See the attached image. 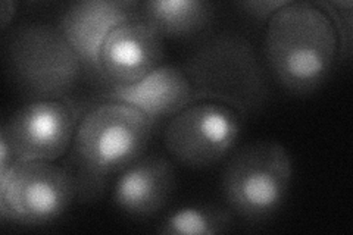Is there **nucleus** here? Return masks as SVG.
Listing matches in <instances>:
<instances>
[{"label":"nucleus","mask_w":353,"mask_h":235,"mask_svg":"<svg viewBox=\"0 0 353 235\" xmlns=\"http://www.w3.org/2000/svg\"><path fill=\"white\" fill-rule=\"evenodd\" d=\"M289 0H248L239 3L246 12L256 19H270L280 8H283Z\"/></svg>","instance_id":"nucleus-17"},{"label":"nucleus","mask_w":353,"mask_h":235,"mask_svg":"<svg viewBox=\"0 0 353 235\" xmlns=\"http://www.w3.org/2000/svg\"><path fill=\"white\" fill-rule=\"evenodd\" d=\"M197 102H215L249 114L270 96L268 75L253 44L241 34L223 31L203 39L183 66Z\"/></svg>","instance_id":"nucleus-2"},{"label":"nucleus","mask_w":353,"mask_h":235,"mask_svg":"<svg viewBox=\"0 0 353 235\" xmlns=\"http://www.w3.org/2000/svg\"><path fill=\"white\" fill-rule=\"evenodd\" d=\"M140 5L136 0H81L63 10L58 28L85 71L99 76V54L109 32L140 18Z\"/></svg>","instance_id":"nucleus-10"},{"label":"nucleus","mask_w":353,"mask_h":235,"mask_svg":"<svg viewBox=\"0 0 353 235\" xmlns=\"http://www.w3.org/2000/svg\"><path fill=\"white\" fill-rule=\"evenodd\" d=\"M63 167L71 178L75 200L81 201V203H90V201H96L103 196L109 178L90 171L88 167L71 159L70 156L65 161Z\"/></svg>","instance_id":"nucleus-15"},{"label":"nucleus","mask_w":353,"mask_h":235,"mask_svg":"<svg viewBox=\"0 0 353 235\" xmlns=\"http://www.w3.org/2000/svg\"><path fill=\"white\" fill-rule=\"evenodd\" d=\"M17 6L18 3L17 2H10V0H3L2 3H0V27H2V30H5L9 22L14 19L15 14H17Z\"/></svg>","instance_id":"nucleus-19"},{"label":"nucleus","mask_w":353,"mask_h":235,"mask_svg":"<svg viewBox=\"0 0 353 235\" xmlns=\"http://www.w3.org/2000/svg\"><path fill=\"white\" fill-rule=\"evenodd\" d=\"M175 187L174 165L163 156H141L118 174L112 203L125 215L146 219L158 215Z\"/></svg>","instance_id":"nucleus-12"},{"label":"nucleus","mask_w":353,"mask_h":235,"mask_svg":"<svg viewBox=\"0 0 353 235\" xmlns=\"http://www.w3.org/2000/svg\"><path fill=\"white\" fill-rule=\"evenodd\" d=\"M162 59V37L140 15L109 32L99 54V78L109 85L134 84Z\"/></svg>","instance_id":"nucleus-9"},{"label":"nucleus","mask_w":353,"mask_h":235,"mask_svg":"<svg viewBox=\"0 0 353 235\" xmlns=\"http://www.w3.org/2000/svg\"><path fill=\"white\" fill-rule=\"evenodd\" d=\"M81 108L71 99L31 100L0 128L17 162H54L71 147Z\"/></svg>","instance_id":"nucleus-8"},{"label":"nucleus","mask_w":353,"mask_h":235,"mask_svg":"<svg viewBox=\"0 0 353 235\" xmlns=\"http://www.w3.org/2000/svg\"><path fill=\"white\" fill-rule=\"evenodd\" d=\"M153 127L136 108L102 102L83 114L70 158L105 178L118 175L145 156Z\"/></svg>","instance_id":"nucleus-5"},{"label":"nucleus","mask_w":353,"mask_h":235,"mask_svg":"<svg viewBox=\"0 0 353 235\" xmlns=\"http://www.w3.org/2000/svg\"><path fill=\"white\" fill-rule=\"evenodd\" d=\"M339 54L333 21L311 2H287L267 24L263 56L287 92L309 94L324 84Z\"/></svg>","instance_id":"nucleus-1"},{"label":"nucleus","mask_w":353,"mask_h":235,"mask_svg":"<svg viewBox=\"0 0 353 235\" xmlns=\"http://www.w3.org/2000/svg\"><path fill=\"white\" fill-rule=\"evenodd\" d=\"M292 180L289 150L275 141H256L231 154L221 174V192L234 215L261 222L284 205Z\"/></svg>","instance_id":"nucleus-4"},{"label":"nucleus","mask_w":353,"mask_h":235,"mask_svg":"<svg viewBox=\"0 0 353 235\" xmlns=\"http://www.w3.org/2000/svg\"><path fill=\"white\" fill-rule=\"evenodd\" d=\"M234 214L228 207L193 205L175 209L157 228L162 235H218L230 231Z\"/></svg>","instance_id":"nucleus-14"},{"label":"nucleus","mask_w":353,"mask_h":235,"mask_svg":"<svg viewBox=\"0 0 353 235\" xmlns=\"http://www.w3.org/2000/svg\"><path fill=\"white\" fill-rule=\"evenodd\" d=\"M333 21L339 40V54L350 59L352 54V2H319L316 3Z\"/></svg>","instance_id":"nucleus-16"},{"label":"nucleus","mask_w":353,"mask_h":235,"mask_svg":"<svg viewBox=\"0 0 353 235\" xmlns=\"http://www.w3.org/2000/svg\"><path fill=\"white\" fill-rule=\"evenodd\" d=\"M15 165V158L9 140L3 131H0V175L8 172Z\"/></svg>","instance_id":"nucleus-18"},{"label":"nucleus","mask_w":353,"mask_h":235,"mask_svg":"<svg viewBox=\"0 0 353 235\" xmlns=\"http://www.w3.org/2000/svg\"><path fill=\"white\" fill-rule=\"evenodd\" d=\"M241 128V114L236 109L196 102L170 119L163 144L174 161L192 170H206L234 150Z\"/></svg>","instance_id":"nucleus-6"},{"label":"nucleus","mask_w":353,"mask_h":235,"mask_svg":"<svg viewBox=\"0 0 353 235\" xmlns=\"http://www.w3.org/2000/svg\"><path fill=\"white\" fill-rule=\"evenodd\" d=\"M141 19L163 37H187L205 30L214 5L205 0H148L140 5Z\"/></svg>","instance_id":"nucleus-13"},{"label":"nucleus","mask_w":353,"mask_h":235,"mask_svg":"<svg viewBox=\"0 0 353 235\" xmlns=\"http://www.w3.org/2000/svg\"><path fill=\"white\" fill-rule=\"evenodd\" d=\"M102 102H119L141 110L153 125L172 118L197 102L192 83L183 68L162 63L140 81L130 85H109L101 93Z\"/></svg>","instance_id":"nucleus-11"},{"label":"nucleus","mask_w":353,"mask_h":235,"mask_svg":"<svg viewBox=\"0 0 353 235\" xmlns=\"http://www.w3.org/2000/svg\"><path fill=\"white\" fill-rule=\"evenodd\" d=\"M74 188L63 166L53 162H17L0 175V216L40 227L59 219L72 203Z\"/></svg>","instance_id":"nucleus-7"},{"label":"nucleus","mask_w":353,"mask_h":235,"mask_svg":"<svg viewBox=\"0 0 353 235\" xmlns=\"http://www.w3.org/2000/svg\"><path fill=\"white\" fill-rule=\"evenodd\" d=\"M6 59L19 92L31 100H66L85 70L58 25L32 22L9 37Z\"/></svg>","instance_id":"nucleus-3"}]
</instances>
